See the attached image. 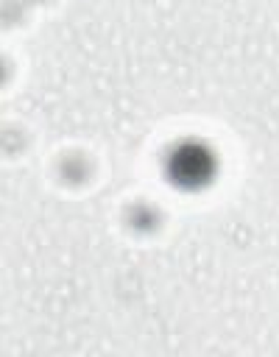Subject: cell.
I'll return each instance as SVG.
<instances>
[{
  "mask_svg": "<svg viewBox=\"0 0 279 357\" xmlns=\"http://www.w3.org/2000/svg\"><path fill=\"white\" fill-rule=\"evenodd\" d=\"M212 173V159L201 145H181L170 156V176L179 184H198Z\"/></svg>",
  "mask_w": 279,
  "mask_h": 357,
  "instance_id": "cell-1",
  "label": "cell"
}]
</instances>
